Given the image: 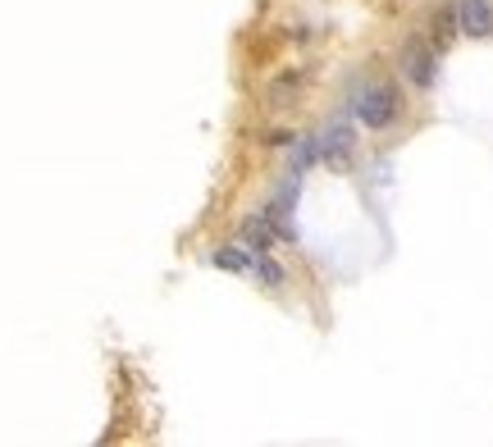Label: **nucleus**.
Returning <instances> with one entry per match:
<instances>
[{
    "label": "nucleus",
    "mask_w": 493,
    "mask_h": 447,
    "mask_svg": "<svg viewBox=\"0 0 493 447\" xmlns=\"http://www.w3.org/2000/svg\"><path fill=\"white\" fill-rule=\"evenodd\" d=\"M452 32H457V14H439V19H434V42L448 46V42H452Z\"/></svg>",
    "instance_id": "10"
},
{
    "label": "nucleus",
    "mask_w": 493,
    "mask_h": 447,
    "mask_svg": "<svg viewBox=\"0 0 493 447\" xmlns=\"http://www.w3.org/2000/svg\"><path fill=\"white\" fill-rule=\"evenodd\" d=\"M275 242H279V233H275V224L265 219V215H247V219H242V247H251V252H260V256H270Z\"/></svg>",
    "instance_id": "5"
},
{
    "label": "nucleus",
    "mask_w": 493,
    "mask_h": 447,
    "mask_svg": "<svg viewBox=\"0 0 493 447\" xmlns=\"http://www.w3.org/2000/svg\"><path fill=\"white\" fill-rule=\"evenodd\" d=\"M210 261H215L219 269H229V274H251V269H256L251 252H242V247H219Z\"/></svg>",
    "instance_id": "6"
},
{
    "label": "nucleus",
    "mask_w": 493,
    "mask_h": 447,
    "mask_svg": "<svg viewBox=\"0 0 493 447\" xmlns=\"http://www.w3.org/2000/svg\"><path fill=\"white\" fill-rule=\"evenodd\" d=\"M357 137H352V124L348 119H333V124L320 133V160H329V165H348Z\"/></svg>",
    "instance_id": "3"
},
{
    "label": "nucleus",
    "mask_w": 493,
    "mask_h": 447,
    "mask_svg": "<svg viewBox=\"0 0 493 447\" xmlns=\"http://www.w3.org/2000/svg\"><path fill=\"white\" fill-rule=\"evenodd\" d=\"M256 274H260V283H265V288H283V283H288V274H283V265H275L270 256H265V261L256 265Z\"/></svg>",
    "instance_id": "9"
},
{
    "label": "nucleus",
    "mask_w": 493,
    "mask_h": 447,
    "mask_svg": "<svg viewBox=\"0 0 493 447\" xmlns=\"http://www.w3.org/2000/svg\"><path fill=\"white\" fill-rule=\"evenodd\" d=\"M402 73L411 78V83L415 87H434V51L421 42V37H411V42H407V51H402Z\"/></svg>",
    "instance_id": "2"
},
{
    "label": "nucleus",
    "mask_w": 493,
    "mask_h": 447,
    "mask_svg": "<svg viewBox=\"0 0 493 447\" xmlns=\"http://www.w3.org/2000/svg\"><path fill=\"white\" fill-rule=\"evenodd\" d=\"M311 165H320V137H301L292 151V174H307Z\"/></svg>",
    "instance_id": "7"
},
{
    "label": "nucleus",
    "mask_w": 493,
    "mask_h": 447,
    "mask_svg": "<svg viewBox=\"0 0 493 447\" xmlns=\"http://www.w3.org/2000/svg\"><path fill=\"white\" fill-rule=\"evenodd\" d=\"M348 110L361 119L366 128L384 133L393 119L402 114V101H398V87H389V83H370V87H357V92H352Z\"/></svg>",
    "instance_id": "1"
},
{
    "label": "nucleus",
    "mask_w": 493,
    "mask_h": 447,
    "mask_svg": "<svg viewBox=\"0 0 493 447\" xmlns=\"http://www.w3.org/2000/svg\"><path fill=\"white\" fill-rule=\"evenodd\" d=\"M457 28L466 32V37H489L493 32V5L489 0H457Z\"/></svg>",
    "instance_id": "4"
},
{
    "label": "nucleus",
    "mask_w": 493,
    "mask_h": 447,
    "mask_svg": "<svg viewBox=\"0 0 493 447\" xmlns=\"http://www.w3.org/2000/svg\"><path fill=\"white\" fill-rule=\"evenodd\" d=\"M297 92H301V78L288 73V78H279V83L270 87V105H297Z\"/></svg>",
    "instance_id": "8"
}]
</instances>
